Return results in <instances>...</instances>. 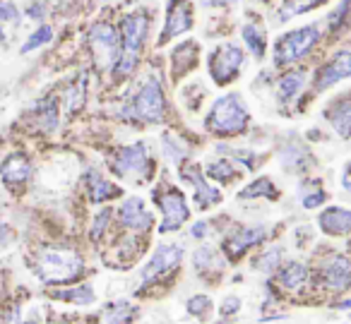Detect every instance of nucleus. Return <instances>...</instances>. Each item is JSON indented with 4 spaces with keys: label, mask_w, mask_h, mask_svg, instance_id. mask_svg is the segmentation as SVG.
<instances>
[{
    "label": "nucleus",
    "mask_w": 351,
    "mask_h": 324,
    "mask_svg": "<svg viewBox=\"0 0 351 324\" xmlns=\"http://www.w3.org/2000/svg\"><path fill=\"white\" fill-rule=\"evenodd\" d=\"M34 274L49 286L73 284L77 276L84 274V260L75 247L51 245L36 255Z\"/></svg>",
    "instance_id": "1"
},
{
    "label": "nucleus",
    "mask_w": 351,
    "mask_h": 324,
    "mask_svg": "<svg viewBox=\"0 0 351 324\" xmlns=\"http://www.w3.org/2000/svg\"><path fill=\"white\" fill-rule=\"evenodd\" d=\"M250 113L245 108L241 94H224L212 103L210 113L205 118L207 132H212L219 140H229V137L243 135L248 130Z\"/></svg>",
    "instance_id": "2"
},
{
    "label": "nucleus",
    "mask_w": 351,
    "mask_h": 324,
    "mask_svg": "<svg viewBox=\"0 0 351 324\" xmlns=\"http://www.w3.org/2000/svg\"><path fill=\"white\" fill-rule=\"evenodd\" d=\"M147 32H149V15L147 12H130L123 17L121 25V58H118L113 75L116 77H128L132 70L137 68L142 55V46L147 41Z\"/></svg>",
    "instance_id": "3"
},
{
    "label": "nucleus",
    "mask_w": 351,
    "mask_h": 324,
    "mask_svg": "<svg viewBox=\"0 0 351 324\" xmlns=\"http://www.w3.org/2000/svg\"><path fill=\"white\" fill-rule=\"evenodd\" d=\"M123 118L147 123V125H159L166 121V97L159 79L147 77L137 87V92L123 108Z\"/></svg>",
    "instance_id": "4"
},
{
    "label": "nucleus",
    "mask_w": 351,
    "mask_h": 324,
    "mask_svg": "<svg viewBox=\"0 0 351 324\" xmlns=\"http://www.w3.org/2000/svg\"><path fill=\"white\" fill-rule=\"evenodd\" d=\"M108 166H111L116 178L135 180V183L149 180L152 173H154V161H152L145 142H132V145L118 147L111 154V159H108Z\"/></svg>",
    "instance_id": "5"
},
{
    "label": "nucleus",
    "mask_w": 351,
    "mask_h": 324,
    "mask_svg": "<svg viewBox=\"0 0 351 324\" xmlns=\"http://www.w3.org/2000/svg\"><path fill=\"white\" fill-rule=\"evenodd\" d=\"M320 27L317 25H306L298 27V29H291L287 34H282L274 44V65L277 68H287V65H293L298 60H303L306 55L313 53L317 44H320Z\"/></svg>",
    "instance_id": "6"
},
{
    "label": "nucleus",
    "mask_w": 351,
    "mask_h": 324,
    "mask_svg": "<svg viewBox=\"0 0 351 324\" xmlns=\"http://www.w3.org/2000/svg\"><path fill=\"white\" fill-rule=\"evenodd\" d=\"M313 279L327 293H346L351 290V257L344 252H330L320 257Z\"/></svg>",
    "instance_id": "7"
},
{
    "label": "nucleus",
    "mask_w": 351,
    "mask_h": 324,
    "mask_svg": "<svg viewBox=\"0 0 351 324\" xmlns=\"http://www.w3.org/2000/svg\"><path fill=\"white\" fill-rule=\"evenodd\" d=\"M89 51L101 70H113L121 58V32L108 22H97L89 29Z\"/></svg>",
    "instance_id": "8"
},
{
    "label": "nucleus",
    "mask_w": 351,
    "mask_h": 324,
    "mask_svg": "<svg viewBox=\"0 0 351 324\" xmlns=\"http://www.w3.org/2000/svg\"><path fill=\"white\" fill-rule=\"evenodd\" d=\"M154 202L161 212V223H159V233H176L183 223L191 219V207H188L186 195L178 188H164V192H154Z\"/></svg>",
    "instance_id": "9"
},
{
    "label": "nucleus",
    "mask_w": 351,
    "mask_h": 324,
    "mask_svg": "<svg viewBox=\"0 0 351 324\" xmlns=\"http://www.w3.org/2000/svg\"><path fill=\"white\" fill-rule=\"evenodd\" d=\"M245 55L243 51L239 49L236 44H221L217 46L215 51L207 58V68H210V75L219 87L234 82L241 73V65H243Z\"/></svg>",
    "instance_id": "10"
},
{
    "label": "nucleus",
    "mask_w": 351,
    "mask_h": 324,
    "mask_svg": "<svg viewBox=\"0 0 351 324\" xmlns=\"http://www.w3.org/2000/svg\"><path fill=\"white\" fill-rule=\"evenodd\" d=\"M183 262V247L178 242H161L156 250L152 252L149 262L142 269V284H156L164 276L173 274Z\"/></svg>",
    "instance_id": "11"
},
{
    "label": "nucleus",
    "mask_w": 351,
    "mask_h": 324,
    "mask_svg": "<svg viewBox=\"0 0 351 324\" xmlns=\"http://www.w3.org/2000/svg\"><path fill=\"white\" fill-rule=\"evenodd\" d=\"M265 240H267V228L265 226H243L231 231L221 240V252L229 262H239L248 255V250L263 245Z\"/></svg>",
    "instance_id": "12"
},
{
    "label": "nucleus",
    "mask_w": 351,
    "mask_h": 324,
    "mask_svg": "<svg viewBox=\"0 0 351 324\" xmlns=\"http://www.w3.org/2000/svg\"><path fill=\"white\" fill-rule=\"evenodd\" d=\"M116 219L121 223V228H125L132 236H145L154 226V214L145 207V199L135 197V195L123 199L116 212Z\"/></svg>",
    "instance_id": "13"
},
{
    "label": "nucleus",
    "mask_w": 351,
    "mask_h": 324,
    "mask_svg": "<svg viewBox=\"0 0 351 324\" xmlns=\"http://www.w3.org/2000/svg\"><path fill=\"white\" fill-rule=\"evenodd\" d=\"M349 77H351V51L341 49L315 70L313 89H315V92H325V89L335 87V84L344 82V79H349Z\"/></svg>",
    "instance_id": "14"
},
{
    "label": "nucleus",
    "mask_w": 351,
    "mask_h": 324,
    "mask_svg": "<svg viewBox=\"0 0 351 324\" xmlns=\"http://www.w3.org/2000/svg\"><path fill=\"white\" fill-rule=\"evenodd\" d=\"M193 29V3L191 0H169V8H166V22L164 29H161L159 44H169L176 36L186 34Z\"/></svg>",
    "instance_id": "15"
},
{
    "label": "nucleus",
    "mask_w": 351,
    "mask_h": 324,
    "mask_svg": "<svg viewBox=\"0 0 351 324\" xmlns=\"http://www.w3.org/2000/svg\"><path fill=\"white\" fill-rule=\"evenodd\" d=\"M181 175H183V180H186V183H191L193 199H195L197 209H212L215 204L221 202L219 188H215V185L210 183V178H207V175H202V171L197 169L195 164L186 166V169L181 171Z\"/></svg>",
    "instance_id": "16"
},
{
    "label": "nucleus",
    "mask_w": 351,
    "mask_h": 324,
    "mask_svg": "<svg viewBox=\"0 0 351 324\" xmlns=\"http://www.w3.org/2000/svg\"><path fill=\"white\" fill-rule=\"evenodd\" d=\"M311 279H313L311 266L301 260H289L274 274V281H277L284 293H303L308 288V284H311Z\"/></svg>",
    "instance_id": "17"
},
{
    "label": "nucleus",
    "mask_w": 351,
    "mask_h": 324,
    "mask_svg": "<svg viewBox=\"0 0 351 324\" xmlns=\"http://www.w3.org/2000/svg\"><path fill=\"white\" fill-rule=\"evenodd\" d=\"M317 228L327 238H349L351 236V209L332 204L317 214Z\"/></svg>",
    "instance_id": "18"
},
{
    "label": "nucleus",
    "mask_w": 351,
    "mask_h": 324,
    "mask_svg": "<svg viewBox=\"0 0 351 324\" xmlns=\"http://www.w3.org/2000/svg\"><path fill=\"white\" fill-rule=\"evenodd\" d=\"M322 116L341 140H351V92H344L332 99L322 111Z\"/></svg>",
    "instance_id": "19"
},
{
    "label": "nucleus",
    "mask_w": 351,
    "mask_h": 324,
    "mask_svg": "<svg viewBox=\"0 0 351 324\" xmlns=\"http://www.w3.org/2000/svg\"><path fill=\"white\" fill-rule=\"evenodd\" d=\"M0 178H3V183H5L10 190L22 188V185H25L27 180L32 178V161H29V156L22 154V151L5 156V159H3V164H0Z\"/></svg>",
    "instance_id": "20"
},
{
    "label": "nucleus",
    "mask_w": 351,
    "mask_h": 324,
    "mask_svg": "<svg viewBox=\"0 0 351 324\" xmlns=\"http://www.w3.org/2000/svg\"><path fill=\"white\" fill-rule=\"evenodd\" d=\"M84 185H87V197L94 204H104L108 199H118L123 195V190L118 188L113 180H108L106 175H101L99 171H89L84 175Z\"/></svg>",
    "instance_id": "21"
},
{
    "label": "nucleus",
    "mask_w": 351,
    "mask_h": 324,
    "mask_svg": "<svg viewBox=\"0 0 351 324\" xmlns=\"http://www.w3.org/2000/svg\"><path fill=\"white\" fill-rule=\"evenodd\" d=\"M279 164H282V169L289 171V173H306L313 166V154L301 142H289V145L282 147V151H279Z\"/></svg>",
    "instance_id": "22"
},
{
    "label": "nucleus",
    "mask_w": 351,
    "mask_h": 324,
    "mask_svg": "<svg viewBox=\"0 0 351 324\" xmlns=\"http://www.w3.org/2000/svg\"><path fill=\"white\" fill-rule=\"evenodd\" d=\"M306 87V70H289L277 79V99L279 103H291Z\"/></svg>",
    "instance_id": "23"
},
{
    "label": "nucleus",
    "mask_w": 351,
    "mask_h": 324,
    "mask_svg": "<svg viewBox=\"0 0 351 324\" xmlns=\"http://www.w3.org/2000/svg\"><path fill=\"white\" fill-rule=\"evenodd\" d=\"M49 295L53 300L80 305V308L97 303V293H94L92 286H87V284H75V286H70V288H53V290H49Z\"/></svg>",
    "instance_id": "24"
},
{
    "label": "nucleus",
    "mask_w": 351,
    "mask_h": 324,
    "mask_svg": "<svg viewBox=\"0 0 351 324\" xmlns=\"http://www.w3.org/2000/svg\"><path fill=\"white\" fill-rule=\"evenodd\" d=\"M239 199H279V188L269 175H258L239 192Z\"/></svg>",
    "instance_id": "25"
},
{
    "label": "nucleus",
    "mask_w": 351,
    "mask_h": 324,
    "mask_svg": "<svg viewBox=\"0 0 351 324\" xmlns=\"http://www.w3.org/2000/svg\"><path fill=\"white\" fill-rule=\"evenodd\" d=\"M195 60H197L195 41H186V44L176 46V49L171 51V68H173L176 77H181V75H186L188 70L195 68Z\"/></svg>",
    "instance_id": "26"
},
{
    "label": "nucleus",
    "mask_w": 351,
    "mask_h": 324,
    "mask_svg": "<svg viewBox=\"0 0 351 324\" xmlns=\"http://www.w3.org/2000/svg\"><path fill=\"white\" fill-rule=\"evenodd\" d=\"M327 199H330V195L325 192V188H322V183L317 178L303 180L301 188H298V202H301L303 209H320Z\"/></svg>",
    "instance_id": "27"
},
{
    "label": "nucleus",
    "mask_w": 351,
    "mask_h": 324,
    "mask_svg": "<svg viewBox=\"0 0 351 324\" xmlns=\"http://www.w3.org/2000/svg\"><path fill=\"white\" fill-rule=\"evenodd\" d=\"M193 266L200 276H207V274H215V271H221L224 262H221L219 252L210 245H200L195 252H193Z\"/></svg>",
    "instance_id": "28"
},
{
    "label": "nucleus",
    "mask_w": 351,
    "mask_h": 324,
    "mask_svg": "<svg viewBox=\"0 0 351 324\" xmlns=\"http://www.w3.org/2000/svg\"><path fill=\"white\" fill-rule=\"evenodd\" d=\"M137 314V308L130 300H113L101 312V324H130Z\"/></svg>",
    "instance_id": "29"
},
{
    "label": "nucleus",
    "mask_w": 351,
    "mask_h": 324,
    "mask_svg": "<svg viewBox=\"0 0 351 324\" xmlns=\"http://www.w3.org/2000/svg\"><path fill=\"white\" fill-rule=\"evenodd\" d=\"M34 121L44 132L58 130V101L56 99H44L34 106Z\"/></svg>",
    "instance_id": "30"
},
{
    "label": "nucleus",
    "mask_w": 351,
    "mask_h": 324,
    "mask_svg": "<svg viewBox=\"0 0 351 324\" xmlns=\"http://www.w3.org/2000/svg\"><path fill=\"white\" fill-rule=\"evenodd\" d=\"M284 264V247L272 245L267 250H263L258 257L253 260V269L260 271V274H277L279 266Z\"/></svg>",
    "instance_id": "31"
},
{
    "label": "nucleus",
    "mask_w": 351,
    "mask_h": 324,
    "mask_svg": "<svg viewBox=\"0 0 351 324\" xmlns=\"http://www.w3.org/2000/svg\"><path fill=\"white\" fill-rule=\"evenodd\" d=\"M161 151H164V156L171 161V166H181L191 159L188 147L183 145L176 135H171V132H166V135L161 137Z\"/></svg>",
    "instance_id": "32"
},
{
    "label": "nucleus",
    "mask_w": 351,
    "mask_h": 324,
    "mask_svg": "<svg viewBox=\"0 0 351 324\" xmlns=\"http://www.w3.org/2000/svg\"><path fill=\"white\" fill-rule=\"evenodd\" d=\"M205 175L210 180H217L219 185H229L234 183L236 178H239V171H236V166L231 164L229 159H215L207 164V171Z\"/></svg>",
    "instance_id": "33"
},
{
    "label": "nucleus",
    "mask_w": 351,
    "mask_h": 324,
    "mask_svg": "<svg viewBox=\"0 0 351 324\" xmlns=\"http://www.w3.org/2000/svg\"><path fill=\"white\" fill-rule=\"evenodd\" d=\"M327 0H284L282 10H279V20L287 22L291 20V17L296 15H303V12H311L315 10V8L325 5Z\"/></svg>",
    "instance_id": "34"
},
{
    "label": "nucleus",
    "mask_w": 351,
    "mask_h": 324,
    "mask_svg": "<svg viewBox=\"0 0 351 324\" xmlns=\"http://www.w3.org/2000/svg\"><path fill=\"white\" fill-rule=\"evenodd\" d=\"M243 41L248 46V51L255 55L258 60L265 58V51H267V39H265V32L255 25H245L243 27Z\"/></svg>",
    "instance_id": "35"
},
{
    "label": "nucleus",
    "mask_w": 351,
    "mask_h": 324,
    "mask_svg": "<svg viewBox=\"0 0 351 324\" xmlns=\"http://www.w3.org/2000/svg\"><path fill=\"white\" fill-rule=\"evenodd\" d=\"M349 22H351V0H341L339 5H337V10L327 17V29H330V34H339L344 27H349Z\"/></svg>",
    "instance_id": "36"
},
{
    "label": "nucleus",
    "mask_w": 351,
    "mask_h": 324,
    "mask_svg": "<svg viewBox=\"0 0 351 324\" xmlns=\"http://www.w3.org/2000/svg\"><path fill=\"white\" fill-rule=\"evenodd\" d=\"M186 308H188V314H193L195 319H207L212 314V310H215V303H212L210 295L195 293V295H191V298H188Z\"/></svg>",
    "instance_id": "37"
},
{
    "label": "nucleus",
    "mask_w": 351,
    "mask_h": 324,
    "mask_svg": "<svg viewBox=\"0 0 351 324\" xmlns=\"http://www.w3.org/2000/svg\"><path fill=\"white\" fill-rule=\"evenodd\" d=\"M111 221H113V209L104 207L99 214H94L92 228H89V238H92L94 242H99L108 233V226H111Z\"/></svg>",
    "instance_id": "38"
},
{
    "label": "nucleus",
    "mask_w": 351,
    "mask_h": 324,
    "mask_svg": "<svg viewBox=\"0 0 351 324\" xmlns=\"http://www.w3.org/2000/svg\"><path fill=\"white\" fill-rule=\"evenodd\" d=\"M84 87H87V82H84V75H82L77 79V84H70V89L65 92V108H68V113L80 111V106L84 103Z\"/></svg>",
    "instance_id": "39"
},
{
    "label": "nucleus",
    "mask_w": 351,
    "mask_h": 324,
    "mask_svg": "<svg viewBox=\"0 0 351 324\" xmlns=\"http://www.w3.org/2000/svg\"><path fill=\"white\" fill-rule=\"evenodd\" d=\"M51 39H53V29H51L49 25H41L39 29H36L34 34H32L29 39L25 41V46H22V53H32V51H36V49H41V46H46Z\"/></svg>",
    "instance_id": "40"
},
{
    "label": "nucleus",
    "mask_w": 351,
    "mask_h": 324,
    "mask_svg": "<svg viewBox=\"0 0 351 324\" xmlns=\"http://www.w3.org/2000/svg\"><path fill=\"white\" fill-rule=\"evenodd\" d=\"M241 310V298L239 295H226L224 303L219 305V317H234Z\"/></svg>",
    "instance_id": "41"
},
{
    "label": "nucleus",
    "mask_w": 351,
    "mask_h": 324,
    "mask_svg": "<svg viewBox=\"0 0 351 324\" xmlns=\"http://www.w3.org/2000/svg\"><path fill=\"white\" fill-rule=\"evenodd\" d=\"M210 231H212L210 221H195L191 226V231H188V236H191L193 240H205V238L210 236Z\"/></svg>",
    "instance_id": "42"
},
{
    "label": "nucleus",
    "mask_w": 351,
    "mask_h": 324,
    "mask_svg": "<svg viewBox=\"0 0 351 324\" xmlns=\"http://www.w3.org/2000/svg\"><path fill=\"white\" fill-rule=\"evenodd\" d=\"M0 22H20V10L12 3H0Z\"/></svg>",
    "instance_id": "43"
},
{
    "label": "nucleus",
    "mask_w": 351,
    "mask_h": 324,
    "mask_svg": "<svg viewBox=\"0 0 351 324\" xmlns=\"http://www.w3.org/2000/svg\"><path fill=\"white\" fill-rule=\"evenodd\" d=\"M341 188H344L346 192H351V161H346L344 171H341Z\"/></svg>",
    "instance_id": "44"
},
{
    "label": "nucleus",
    "mask_w": 351,
    "mask_h": 324,
    "mask_svg": "<svg viewBox=\"0 0 351 324\" xmlns=\"http://www.w3.org/2000/svg\"><path fill=\"white\" fill-rule=\"evenodd\" d=\"M8 240H10V228L5 226V221H3V216H0V247H5Z\"/></svg>",
    "instance_id": "45"
},
{
    "label": "nucleus",
    "mask_w": 351,
    "mask_h": 324,
    "mask_svg": "<svg viewBox=\"0 0 351 324\" xmlns=\"http://www.w3.org/2000/svg\"><path fill=\"white\" fill-rule=\"evenodd\" d=\"M27 15H29L32 20H44V5H41V3H36V5H29Z\"/></svg>",
    "instance_id": "46"
},
{
    "label": "nucleus",
    "mask_w": 351,
    "mask_h": 324,
    "mask_svg": "<svg viewBox=\"0 0 351 324\" xmlns=\"http://www.w3.org/2000/svg\"><path fill=\"white\" fill-rule=\"evenodd\" d=\"M236 0H202V5L207 8H226V5H234Z\"/></svg>",
    "instance_id": "47"
},
{
    "label": "nucleus",
    "mask_w": 351,
    "mask_h": 324,
    "mask_svg": "<svg viewBox=\"0 0 351 324\" xmlns=\"http://www.w3.org/2000/svg\"><path fill=\"white\" fill-rule=\"evenodd\" d=\"M116 252H118V255H125V252H128V250H121V245H116ZM132 252H137V250H135V247H132ZM130 257H132V262H135V260H137V255H130ZM132 262H130V260H128V262H123V266L132 264Z\"/></svg>",
    "instance_id": "48"
},
{
    "label": "nucleus",
    "mask_w": 351,
    "mask_h": 324,
    "mask_svg": "<svg viewBox=\"0 0 351 324\" xmlns=\"http://www.w3.org/2000/svg\"><path fill=\"white\" fill-rule=\"evenodd\" d=\"M332 308H337V310H351V298H346V300H339V303H335Z\"/></svg>",
    "instance_id": "49"
},
{
    "label": "nucleus",
    "mask_w": 351,
    "mask_h": 324,
    "mask_svg": "<svg viewBox=\"0 0 351 324\" xmlns=\"http://www.w3.org/2000/svg\"><path fill=\"white\" fill-rule=\"evenodd\" d=\"M17 324H39V319H22V322H17Z\"/></svg>",
    "instance_id": "50"
},
{
    "label": "nucleus",
    "mask_w": 351,
    "mask_h": 324,
    "mask_svg": "<svg viewBox=\"0 0 351 324\" xmlns=\"http://www.w3.org/2000/svg\"><path fill=\"white\" fill-rule=\"evenodd\" d=\"M51 324H68V322H65V319H60V317L58 319L53 317V319H51Z\"/></svg>",
    "instance_id": "51"
},
{
    "label": "nucleus",
    "mask_w": 351,
    "mask_h": 324,
    "mask_svg": "<svg viewBox=\"0 0 351 324\" xmlns=\"http://www.w3.org/2000/svg\"><path fill=\"white\" fill-rule=\"evenodd\" d=\"M3 39H5V34H3V27H0V41H3Z\"/></svg>",
    "instance_id": "52"
},
{
    "label": "nucleus",
    "mask_w": 351,
    "mask_h": 324,
    "mask_svg": "<svg viewBox=\"0 0 351 324\" xmlns=\"http://www.w3.org/2000/svg\"><path fill=\"white\" fill-rule=\"evenodd\" d=\"M0 295H3V279H0Z\"/></svg>",
    "instance_id": "53"
},
{
    "label": "nucleus",
    "mask_w": 351,
    "mask_h": 324,
    "mask_svg": "<svg viewBox=\"0 0 351 324\" xmlns=\"http://www.w3.org/2000/svg\"><path fill=\"white\" fill-rule=\"evenodd\" d=\"M349 252H351V240H349Z\"/></svg>",
    "instance_id": "54"
}]
</instances>
